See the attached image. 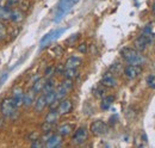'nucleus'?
<instances>
[{"mask_svg":"<svg viewBox=\"0 0 155 148\" xmlns=\"http://www.w3.org/2000/svg\"><path fill=\"white\" fill-rule=\"evenodd\" d=\"M152 10H153V13L155 15V2L153 4V6H152Z\"/></svg>","mask_w":155,"mask_h":148,"instance_id":"41","label":"nucleus"},{"mask_svg":"<svg viewBox=\"0 0 155 148\" xmlns=\"http://www.w3.org/2000/svg\"><path fill=\"white\" fill-rule=\"evenodd\" d=\"M114 100H115V97L114 96H104L101 98V102H100V109L104 111L109 110L110 106L112 105Z\"/></svg>","mask_w":155,"mask_h":148,"instance_id":"19","label":"nucleus"},{"mask_svg":"<svg viewBox=\"0 0 155 148\" xmlns=\"http://www.w3.org/2000/svg\"><path fill=\"white\" fill-rule=\"evenodd\" d=\"M23 98H24V90L21 86H16L12 90V99L17 108L23 105Z\"/></svg>","mask_w":155,"mask_h":148,"instance_id":"11","label":"nucleus"},{"mask_svg":"<svg viewBox=\"0 0 155 148\" xmlns=\"http://www.w3.org/2000/svg\"><path fill=\"white\" fill-rule=\"evenodd\" d=\"M142 34H146V35H152L153 34V30H152V25L150 24H148L144 29H143V32Z\"/></svg>","mask_w":155,"mask_h":148,"instance_id":"36","label":"nucleus"},{"mask_svg":"<svg viewBox=\"0 0 155 148\" xmlns=\"http://www.w3.org/2000/svg\"><path fill=\"white\" fill-rule=\"evenodd\" d=\"M7 36V28L4 24V22H0V41L5 39Z\"/></svg>","mask_w":155,"mask_h":148,"instance_id":"27","label":"nucleus"},{"mask_svg":"<svg viewBox=\"0 0 155 148\" xmlns=\"http://www.w3.org/2000/svg\"><path fill=\"white\" fill-rule=\"evenodd\" d=\"M41 137V134L37 133V131H32V133H30L29 135H28V139L30 140V141H35V140H37Z\"/></svg>","mask_w":155,"mask_h":148,"instance_id":"34","label":"nucleus"},{"mask_svg":"<svg viewBox=\"0 0 155 148\" xmlns=\"http://www.w3.org/2000/svg\"><path fill=\"white\" fill-rule=\"evenodd\" d=\"M73 110V103L71 99H61V102L58 105V115H67Z\"/></svg>","mask_w":155,"mask_h":148,"instance_id":"10","label":"nucleus"},{"mask_svg":"<svg viewBox=\"0 0 155 148\" xmlns=\"http://www.w3.org/2000/svg\"><path fill=\"white\" fill-rule=\"evenodd\" d=\"M100 84L101 86L104 87H107V89H112V87H116L117 86V79L116 75L112 74L110 71L104 73V75L101 76V80H100Z\"/></svg>","mask_w":155,"mask_h":148,"instance_id":"9","label":"nucleus"},{"mask_svg":"<svg viewBox=\"0 0 155 148\" xmlns=\"http://www.w3.org/2000/svg\"><path fill=\"white\" fill-rule=\"evenodd\" d=\"M17 111V106L12 98H5L0 103V112L4 117L11 118L15 116V112Z\"/></svg>","mask_w":155,"mask_h":148,"instance_id":"2","label":"nucleus"},{"mask_svg":"<svg viewBox=\"0 0 155 148\" xmlns=\"http://www.w3.org/2000/svg\"><path fill=\"white\" fill-rule=\"evenodd\" d=\"M58 109H50V111L47 113V116H45V122H48V123H50V124H54L55 126V123L58 122Z\"/></svg>","mask_w":155,"mask_h":148,"instance_id":"20","label":"nucleus"},{"mask_svg":"<svg viewBox=\"0 0 155 148\" xmlns=\"http://www.w3.org/2000/svg\"><path fill=\"white\" fill-rule=\"evenodd\" d=\"M31 147L32 148H42V147H45V142L39 137L37 140H35V141H32V143H31Z\"/></svg>","mask_w":155,"mask_h":148,"instance_id":"29","label":"nucleus"},{"mask_svg":"<svg viewBox=\"0 0 155 148\" xmlns=\"http://www.w3.org/2000/svg\"><path fill=\"white\" fill-rule=\"evenodd\" d=\"M81 63H82V60H81L80 57H78V56H72V57H69V59L66 61L64 67H66V68H79V67L81 66Z\"/></svg>","mask_w":155,"mask_h":148,"instance_id":"17","label":"nucleus"},{"mask_svg":"<svg viewBox=\"0 0 155 148\" xmlns=\"http://www.w3.org/2000/svg\"><path fill=\"white\" fill-rule=\"evenodd\" d=\"M11 12H12V7H10V6H5V7L0 8V19L1 20H10Z\"/></svg>","mask_w":155,"mask_h":148,"instance_id":"22","label":"nucleus"},{"mask_svg":"<svg viewBox=\"0 0 155 148\" xmlns=\"http://www.w3.org/2000/svg\"><path fill=\"white\" fill-rule=\"evenodd\" d=\"M80 0H60L58 5V12H56V17H55V22H58L62 18L67 12H69L72 10V7L78 4Z\"/></svg>","mask_w":155,"mask_h":148,"instance_id":"3","label":"nucleus"},{"mask_svg":"<svg viewBox=\"0 0 155 148\" xmlns=\"http://www.w3.org/2000/svg\"><path fill=\"white\" fill-rule=\"evenodd\" d=\"M64 68H66V67H63L62 65H60V66H58V67L55 68V73L62 74L63 73V71H64Z\"/></svg>","mask_w":155,"mask_h":148,"instance_id":"38","label":"nucleus"},{"mask_svg":"<svg viewBox=\"0 0 155 148\" xmlns=\"http://www.w3.org/2000/svg\"><path fill=\"white\" fill-rule=\"evenodd\" d=\"M152 41H153V34H152V35L142 34L141 36H138L135 41H134V48H135L136 50H138V52L142 53L143 50L147 49L148 44L152 43Z\"/></svg>","mask_w":155,"mask_h":148,"instance_id":"5","label":"nucleus"},{"mask_svg":"<svg viewBox=\"0 0 155 148\" xmlns=\"http://www.w3.org/2000/svg\"><path fill=\"white\" fill-rule=\"evenodd\" d=\"M18 2H19V0H7V6H10V7L17 6Z\"/></svg>","mask_w":155,"mask_h":148,"instance_id":"37","label":"nucleus"},{"mask_svg":"<svg viewBox=\"0 0 155 148\" xmlns=\"http://www.w3.org/2000/svg\"><path fill=\"white\" fill-rule=\"evenodd\" d=\"M78 50H79L80 53H82V54H86V53H87V44H86V43H81V44H79Z\"/></svg>","mask_w":155,"mask_h":148,"instance_id":"35","label":"nucleus"},{"mask_svg":"<svg viewBox=\"0 0 155 148\" xmlns=\"http://www.w3.org/2000/svg\"><path fill=\"white\" fill-rule=\"evenodd\" d=\"M24 17H25V15L20 8H12L10 20H12L15 24H19L24 20Z\"/></svg>","mask_w":155,"mask_h":148,"instance_id":"14","label":"nucleus"},{"mask_svg":"<svg viewBox=\"0 0 155 148\" xmlns=\"http://www.w3.org/2000/svg\"><path fill=\"white\" fill-rule=\"evenodd\" d=\"M7 6V0H0V8Z\"/></svg>","mask_w":155,"mask_h":148,"instance_id":"40","label":"nucleus"},{"mask_svg":"<svg viewBox=\"0 0 155 148\" xmlns=\"http://www.w3.org/2000/svg\"><path fill=\"white\" fill-rule=\"evenodd\" d=\"M64 31H66V29H58V30L50 31L49 34H47L45 36H44L43 38H42V39H41V42H39L41 47L43 48V47H45L47 44L51 43L53 41H55L56 38H58V37H60V35H62Z\"/></svg>","mask_w":155,"mask_h":148,"instance_id":"8","label":"nucleus"},{"mask_svg":"<svg viewBox=\"0 0 155 148\" xmlns=\"http://www.w3.org/2000/svg\"><path fill=\"white\" fill-rule=\"evenodd\" d=\"M93 94L98 97V98H103L104 96H105V90L103 89V87H100V86H98L96 87L94 90H93Z\"/></svg>","mask_w":155,"mask_h":148,"instance_id":"30","label":"nucleus"},{"mask_svg":"<svg viewBox=\"0 0 155 148\" xmlns=\"http://www.w3.org/2000/svg\"><path fill=\"white\" fill-rule=\"evenodd\" d=\"M110 72L112 74H119L123 72V67H122V65L120 63H118V62H115V63H112L111 66H110Z\"/></svg>","mask_w":155,"mask_h":148,"instance_id":"25","label":"nucleus"},{"mask_svg":"<svg viewBox=\"0 0 155 148\" xmlns=\"http://www.w3.org/2000/svg\"><path fill=\"white\" fill-rule=\"evenodd\" d=\"M56 89V84H55V80L51 79V78H48L45 79V84H44V87H43V93H48L50 91H54Z\"/></svg>","mask_w":155,"mask_h":148,"instance_id":"21","label":"nucleus"},{"mask_svg":"<svg viewBox=\"0 0 155 148\" xmlns=\"http://www.w3.org/2000/svg\"><path fill=\"white\" fill-rule=\"evenodd\" d=\"M87 139H88V129L86 127H79L72 136V142L74 145H82L87 141Z\"/></svg>","mask_w":155,"mask_h":148,"instance_id":"6","label":"nucleus"},{"mask_svg":"<svg viewBox=\"0 0 155 148\" xmlns=\"http://www.w3.org/2000/svg\"><path fill=\"white\" fill-rule=\"evenodd\" d=\"M120 56L129 63V65H143L146 62L144 55L136 50L135 48L130 47H124L120 49Z\"/></svg>","mask_w":155,"mask_h":148,"instance_id":"1","label":"nucleus"},{"mask_svg":"<svg viewBox=\"0 0 155 148\" xmlns=\"http://www.w3.org/2000/svg\"><path fill=\"white\" fill-rule=\"evenodd\" d=\"M123 73L130 80L136 79L137 76H140L141 73H142V66L141 65H128L123 69Z\"/></svg>","mask_w":155,"mask_h":148,"instance_id":"7","label":"nucleus"},{"mask_svg":"<svg viewBox=\"0 0 155 148\" xmlns=\"http://www.w3.org/2000/svg\"><path fill=\"white\" fill-rule=\"evenodd\" d=\"M18 34H19V29L16 26V30L15 29H12V32H11V36H12V38H15V37L18 36Z\"/></svg>","mask_w":155,"mask_h":148,"instance_id":"39","label":"nucleus"},{"mask_svg":"<svg viewBox=\"0 0 155 148\" xmlns=\"http://www.w3.org/2000/svg\"><path fill=\"white\" fill-rule=\"evenodd\" d=\"M54 73H55V67H54V66H49V67L45 69V72H44V78H45V79L51 78V75Z\"/></svg>","mask_w":155,"mask_h":148,"instance_id":"31","label":"nucleus"},{"mask_svg":"<svg viewBox=\"0 0 155 148\" xmlns=\"http://www.w3.org/2000/svg\"><path fill=\"white\" fill-rule=\"evenodd\" d=\"M63 75L66 79H71V80H74L77 78L79 73H78V68H64L63 71Z\"/></svg>","mask_w":155,"mask_h":148,"instance_id":"23","label":"nucleus"},{"mask_svg":"<svg viewBox=\"0 0 155 148\" xmlns=\"http://www.w3.org/2000/svg\"><path fill=\"white\" fill-rule=\"evenodd\" d=\"M44 84H45V78L39 76L38 79H36V80L32 82V87H31V90L36 93V94H37V93H41L42 91H43Z\"/></svg>","mask_w":155,"mask_h":148,"instance_id":"18","label":"nucleus"},{"mask_svg":"<svg viewBox=\"0 0 155 148\" xmlns=\"http://www.w3.org/2000/svg\"><path fill=\"white\" fill-rule=\"evenodd\" d=\"M31 7V0H19L18 2V8H20L23 12L29 11Z\"/></svg>","mask_w":155,"mask_h":148,"instance_id":"24","label":"nucleus"},{"mask_svg":"<svg viewBox=\"0 0 155 148\" xmlns=\"http://www.w3.org/2000/svg\"><path fill=\"white\" fill-rule=\"evenodd\" d=\"M73 130H74V126H73V124H71V123H63V124L58 126V134L63 137V136H68V135H71Z\"/></svg>","mask_w":155,"mask_h":148,"instance_id":"13","label":"nucleus"},{"mask_svg":"<svg viewBox=\"0 0 155 148\" xmlns=\"http://www.w3.org/2000/svg\"><path fill=\"white\" fill-rule=\"evenodd\" d=\"M147 85L150 87V89H154L155 90V75H149L147 78Z\"/></svg>","mask_w":155,"mask_h":148,"instance_id":"33","label":"nucleus"},{"mask_svg":"<svg viewBox=\"0 0 155 148\" xmlns=\"http://www.w3.org/2000/svg\"><path fill=\"white\" fill-rule=\"evenodd\" d=\"M35 111L36 112H42V111L44 110L48 105H47V100H45V96L44 94H41L39 97L36 98V100H35Z\"/></svg>","mask_w":155,"mask_h":148,"instance_id":"15","label":"nucleus"},{"mask_svg":"<svg viewBox=\"0 0 155 148\" xmlns=\"http://www.w3.org/2000/svg\"><path fill=\"white\" fill-rule=\"evenodd\" d=\"M36 100V93L34 92L32 90L28 91L24 93V98H23V105L25 106H31Z\"/></svg>","mask_w":155,"mask_h":148,"instance_id":"16","label":"nucleus"},{"mask_svg":"<svg viewBox=\"0 0 155 148\" xmlns=\"http://www.w3.org/2000/svg\"><path fill=\"white\" fill-rule=\"evenodd\" d=\"M50 54L55 57H60L63 54V48L61 45H54L51 49H50Z\"/></svg>","mask_w":155,"mask_h":148,"instance_id":"26","label":"nucleus"},{"mask_svg":"<svg viewBox=\"0 0 155 148\" xmlns=\"http://www.w3.org/2000/svg\"><path fill=\"white\" fill-rule=\"evenodd\" d=\"M54 128V124H50V123H48V122H45L44 121V123L41 126V130H42V133L44 134V133H50L51 130Z\"/></svg>","mask_w":155,"mask_h":148,"instance_id":"28","label":"nucleus"},{"mask_svg":"<svg viewBox=\"0 0 155 148\" xmlns=\"http://www.w3.org/2000/svg\"><path fill=\"white\" fill-rule=\"evenodd\" d=\"M90 130L94 136H103V135H106L109 133V126L104 121L97 119V121H93L91 123Z\"/></svg>","mask_w":155,"mask_h":148,"instance_id":"4","label":"nucleus"},{"mask_svg":"<svg viewBox=\"0 0 155 148\" xmlns=\"http://www.w3.org/2000/svg\"><path fill=\"white\" fill-rule=\"evenodd\" d=\"M61 143H62V136L58 135V134H55V135L51 134V136H50V137L47 140V142H45V147H48V148L60 147Z\"/></svg>","mask_w":155,"mask_h":148,"instance_id":"12","label":"nucleus"},{"mask_svg":"<svg viewBox=\"0 0 155 148\" xmlns=\"http://www.w3.org/2000/svg\"><path fill=\"white\" fill-rule=\"evenodd\" d=\"M78 38H79V34H75V35H72V36L69 37V38H67L66 43H67L68 45H73V44H75V42L78 41Z\"/></svg>","mask_w":155,"mask_h":148,"instance_id":"32","label":"nucleus"}]
</instances>
